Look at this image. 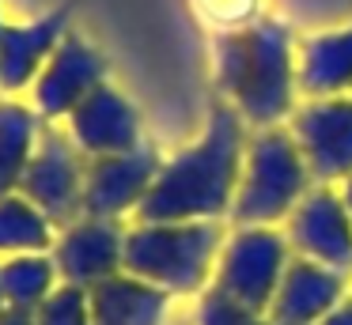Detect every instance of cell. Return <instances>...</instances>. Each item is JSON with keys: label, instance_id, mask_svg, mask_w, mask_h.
<instances>
[{"label": "cell", "instance_id": "6da1fadb", "mask_svg": "<svg viewBox=\"0 0 352 325\" xmlns=\"http://www.w3.org/2000/svg\"><path fill=\"white\" fill-rule=\"evenodd\" d=\"M246 144L250 125L228 102H216L197 140L163 159L133 223H223L243 178Z\"/></svg>", "mask_w": 352, "mask_h": 325}, {"label": "cell", "instance_id": "7a4b0ae2", "mask_svg": "<svg viewBox=\"0 0 352 325\" xmlns=\"http://www.w3.org/2000/svg\"><path fill=\"white\" fill-rule=\"evenodd\" d=\"M216 87L250 128L288 125L299 95V38L288 19H258L216 34Z\"/></svg>", "mask_w": 352, "mask_h": 325}, {"label": "cell", "instance_id": "3957f363", "mask_svg": "<svg viewBox=\"0 0 352 325\" xmlns=\"http://www.w3.org/2000/svg\"><path fill=\"white\" fill-rule=\"evenodd\" d=\"M228 242L223 223H129L125 272L167 295H205Z\"/></svg>", "mask_w": 352, "mask_h": 325}, {"label": "cell", "instance_id": "277c9868", "mask_svg": "<svg viewBox=\"0 0 352 325\" xmlns=\"http://www.w3.org/2000/svg\"><path fill=\"white\" fill-rule=\"evenodd\" d=\"M314 178L288 125L250 128L243 178L231 204V227H284L299 201L311 193Z\"/></svg>", "mask_w": 352, "mask_h": 325}, {"label": "cell", "instance_id": "5b68a950", "mask_svg": "<svg viewBox=\"0 0 352 325\" xmlns=\"http://www.w3.org/2000/svg\"><path fill=\"white\" fill-rule=\"evenodd\" d=\"M292 257L296 254L280 227H231L216 261L212 287L254 314H269Z\"/></svg>", "mask_w": 352, "mask_h": 325}, {"label": "cell", "instance_id": "8992f818", "mask_svg": "<svg viewBox=\"0 0 352 325\" xmlns=\"http://www.w3.org/2000/svg\"><path fill=\"white\" fill-rule=\"evenodd\" d=\"M87 166L91 159L76 148L65 128L46 125L42 144L34 151L31 166L23 174L19 193L31 204H38L50 219L57 223V231L69 223H76L84 216V193H87Z\"/></svg>", "mask_w": 352, "mask_h": 325}, {"label": "cell", "instance_id": "52a82bcc", "mask_svg": "<svg viewBox=\"0 0 352 325\" xmlns=\"http://www.w3.org/2000/svg\"><path fill=\"white\" fill-rule=\"evenodd\" d=\"M314 186H344L352 178V95L303 98L288 117Z\"/></svg>", "mask_w": 352, "mask_h": 325}, {"label": "cell", "instance_id": "ba28073f", "mask_svg": "<svg viewBox=\"0 0 352 325\" xmlns=\"http://www.w3.org/2000/svg\"><path fill=\"white\" fill-rule=\"evenodd\" d=\"M280 231L288 234L296 257L318 261L344 276L352 272V212L341 197V186H311Z\"/></svg>", "mask_w": 352, "mask_h": 325}, {"label": "cell", "instance_id": "9c48e42d", "mask_svg": "<svg viewBox=\"0 0 352 325\" xmlns=\"http://www.w3.org/2000/svg\"><path fill=\"white\" fill-rule=\"evenodd\" d=\"M160 166H163V155L148 140L129 151H118V155L91 159V166H87L84 216L118 219V223H125V216L137 219L140 204L148 201L155 178H160Z\"/></svg>", "mask_w": 352, "mask_h": 325}, {"label": "cell", "instance_id": "30bf717a", "mask_svg": "<svg viewBox=\"0 0 352 325\" xmlns=\"http://www.w3.org/2000/svg\"><path fill=\"white\" fill-rule=\"evenodd\" d=\"M102 83H107V57L84 34L69 30L27 95H31V106L42 113L46 125H65L69 113Z\"/></svg>", "mask_w": 352, "mask_h": 325}, {"label": "cell", "instance_id": "8fae6325", "mask_svg": "<svg viewBox=\"0 0 352 325\" xmlns=\"http://www.w3.org/2000/svg\"><path fill=\"white\" fill-rule=\"evenodd\" d=\"M125 234H129L125 223L99 216H80L76 223L61 227L54 249H50L57 272H61V284L91 291L102 280L125 272Z\"/></svg>", "mask_w": 352, "mask_h": 325}, {"label": "cell", "instance_id": "7c38bea8", "mask_svg": "<svg viewBox=\"0 0 352 325\" xmlns=\"http://www.w3.org/2000/svg\"><path fill=\"white\" fill-rule=\"evenodd\" d=\"M65 133L87 159H102L144 144V121L129 95H122L114 83H102L69 113Z\"/></svg>", "mask_w": 352, "mask_h": 325}, {"label": "cell", "instance_id": "4fadbf2b", "mask_svg": "<svg viewBox=\"0 0 352 325\" xmlns=\"http://www.w3.org/2000/svg\"><path fill=\"white\" fill-rule=\"evenodd\" d=\"M69 23V8H54L27 23H4V30H0V95L31 91V83L38 80L54 49L65 42Z\"/></svg>", "mask_w": 352, "mask_h": 325}, {"label": "cell", "instance_id": "5bb4252c", "mask_svg": "<svg viewBox=\"0 0 352 325\" xmlns=\"http://www.w3.org/2000/svg\"><path fill=\"white\" fill-rule=\"evenodd\" d=\"M344 299H349V276L344 272L307 261V257H292L265 317L276 325H318Z\"/></svg>", "mask_w": 352, "mask_h": 325}, {"label": "cell", "instance_id": "9a60e30c", "mask_svg": "<svg viewBox=\"0 0 352 325\" xmlns=\"http://www.w3.org/2000/svg\"><path fill=\"white\" fill-rule=\"evenodd\" d=\"M299 95H352V23L299 38Z\"/></svg>", "mask_w": 352, "mask_h": 325}, {"label": "cell", "instance_id": "2e32d148", "mask_svg": "<svg viewBox=\"0 0 352 325\" xmlns=\"http://www.w3.org/2000/svg\"><path fill=\"white\" fill-rule=\"evenodd\" d=\"M170 299L175 295H167L163 287L133 272H118L91 287V325H163Z\"/></svg>", "mask_w": 352, "mask_h": 325}, {"label": "cell", "instance_id": "e0dca14e", "mask_svg": "<svg viewBox=\"0 0 352 325\" xmlns=\"http://www.w3.org/2000/svg\"><path fill=\"white\" fill-rule=\"evenodd\" d=\"M46 121L31 102L16 95H0V197L19 193L23 174L42 144Z\"/></svg>", "mask_w": 352, "mask_h": 325}, {"label": "cell", "instance_id": "ac0fdd59", "mask_svg": "<svg viewBox=\"0 0 352 325\" xmlns=\"http://www.w3.org/2000/svg\"><path fill=\"white\" fill-rule=\"evenodd\" d=\"M57 242V223L31 204L23 193L0 197V261L23 254H50Z\"/></svg>", "mask_w": 352, "mask_h": 325}, {"label": "cell", "instance_id": "d6986e66", "mask_svg": "<svg viewBox=\"0 0 352 325\" xmlns=\"http://www.w3.org/2000/svg\"><path fill=\"white\" fill-rule=\"evenodd\" d=\"M0 287H4V302L12 310H34L61 287V272H57L50 254H23L0 261Z\"/></svg>", "mask_w": 352, "mask_h": 325}, {"label": "cell", "instance_id": "ffe728a7", "mask_svg": "<svg viewBox=\"0 0 352 325\" xmlns=\"http://www.w3.org/2000/svg\"><path fill=\"white\" fill-rule=\"evenodd\" d=\"M34 322L38 325H91V291L61 284L34 310Z\"/></svg>", "mask_w": 352, "mask_h": 325}, {"label": "cell", "instance_id": "44dd1931", "mask_svg": "<svg viewBox=\"0 0 352 325\" xmlns=\"http://www.w3.org/2000/svg\"><path fill=\"white\" fill-rule=\"evenodd\" d=\"M197 325H269V317L254 314V310L239 306L235 299H228L223 291L208 287L197 299Z\"/></svg>", "mask_w": 352, "mask_h": 325}, {"label": "cell", "instance_id": "7402d4cb", "mask_svg": "<svg viewBox=\"0 0 352 325\" xmlns=\"http://www.w3.org/2000/svg\"><path fill=\"white\" fill-rule=\"evenodd\" d=\"M318 325H352V295H349L344 302H337V306L329 310V314L322 317Z\"/></svg>", "mask_w": 352, "mask_h": 325}, {"label": "cell", "instance_id": "603a6c76", "mask_svg": "<svg viewBox=\"0 0 352 325\" xmlns=\"http://www.w3.org/2000/svg\"><path fill=\"white\" fill-rule=\"evenodd\" d=\"M0 325H38L34 322V314H27V310H4V314H0Z\"/></svg>", "mask_w": 352, "mask_h": 325}, {"label": "cell", "instance_id": "cb8c5ba5", "mask_svg": "<svg viewBox=\"0 0 352 325\" xmlns=\"http://www.w3.org/2000/svg\"><path fill=\"white\" fill-rule=\"evenodd\" d=\"M341 197H344V204H349V212H352V178L341 186Z\"/></svg>", "mask_w": 352, "mask_h": 325}, {"label": "cell", "instance_id": "d4e9b609", "mask_svg": "<svg viewBox=\"0 0 352 325\" xmlns=\"http://www.w3.org/2000/svg\"><path fill=\"white\" fill-rule=\"evenodd\" d=\"M4 310H8V302H4V287H0V314H4Z\"/></svg>", "mask_w": 352, "mask_h": 325}, {"label": "cell", "instance_id": "484cf974", "mask_svg": "<svg viewBox=\"0 0 352 325\" xmlns=\"http://www.w3.org/2000/svg\"><path fill=\"white\" fill-rule=\"evenodd\" d=\"M0 30H4V19H0Z\"/></svg>", "mask_w": 352, "mask_h": 325}, {"label": "cell", "instance_id": "4316f807", "mask_svg": "<svg viewBox=\"0 0 352 325\" xmlns=\"http://www.w3.org/2000/svg\"><path fill=\"white\" fill-rule=\"evenodd\" d=\"M269 325H276V322H269Z\"/></svg>", "mask_w": 352, "mask_h": 325}]
</instances>
